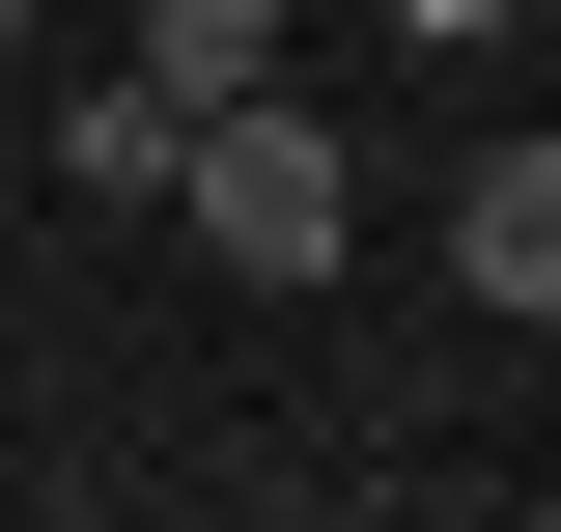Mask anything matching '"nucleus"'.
<instances>
[{
  "instance_id": "nucleus-6",
  "label": "nucleus",
  "mask_w": 561,
  "mask_h": 532,
  "mask_svg": "<svg viewBox=\"0 0 561 532\" xmlns=\"http://www.w3.org/2000/svg\"><path fill=\"white\" fill-rule=\"evenodd\" d=\"M0 57H28V0H0Z\"/></svg>"
},
{
  "instance_id": "nucleus-3",
  "label": "nucleus",
  "mask_w": 561,
  "mask_h": 532,
  "mask_svg": "<svg viewBox=\"0 0 561 532\" xmlns=\"http://www.w3.org/2000/svg\"><path fill=\"white\" fill-rule=\"evenodd\" d=\"M140 84H169V113H225V84H280V0H140Z\"/></svg>"
},
{
  "instance_id": "nucleus-2",
  "label": "nucleus",
  "mask_w": 561,
  "mask_h": 532,
  "mask_svg": "<svg viewBox=\"0 0 561 532\" xmlns=\"http://www.w3.org/2000/svg\"><path fill=\"white\" fill-rule=\"evenodd\" d=\"M449 280H478V309H561V113L449 169Z\"/></svg>"
},
{
  "instance_id": "nucleus-4",
  "label": "nucleus",
  "mask_w": 561,
  "mask_h": 532,
  "mask_svg": "<svg viewBox=\"0 0 561 532\" xmlns=\"http://www.w3.org/2000/svg\"><path fill=\"white\" fill-rule=\"evenodd\" d=\"M57 197H113V224H140V197H169V84H140V57H113V84H84V113H57Z\"/></svg>"
},
{
  "instance_id": "nucleus-1",
  "label": "nucleus",
  "mask_w": 561,
  "mask_h": 532,
  "mask_svg": "<svg viewBox=\"0 0 561 532\" xmlns=\"http://www.w3.org/2000/svg\"><path fill=\"white\" fill-rule=\"evenodd\" d=\"M169 224H197L225 280H337L365 253V169H337L309 84H225V113H169Z\"/></svg>"
},
{
  "instance_id": "nucleus-5",
  "label": "nucleus",
  "mask_w": 561,
  "mask_h": 532,
  "mask_svg": "<svg viewBox=\"0 0 561 532\" xmlns=\"http://www.w3.org/2000/svg\"><path fill=\"white\" fill-rule=\"evenodd\" d=\"M505 28H534V0H393V57H505Z\"/></svg>"
}]
</instances>
